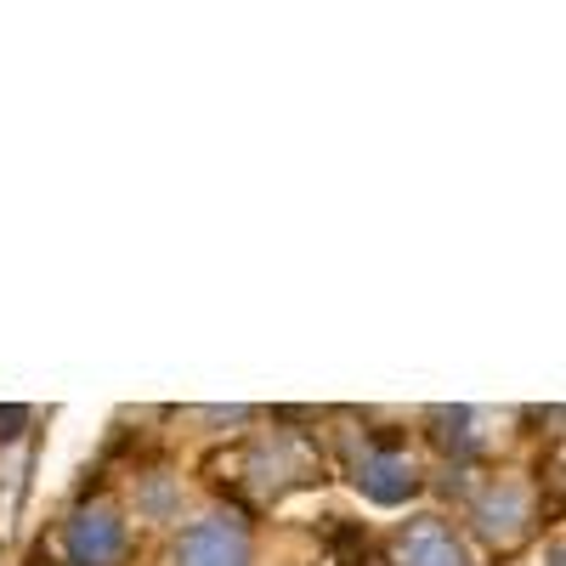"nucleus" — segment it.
Returning a JSON list of instances; mask_svg holds the SVG:
<instances>
[{"mask_svg": "<svg viewBox=\"0 0 566 566\" xmlns=\"http://www.w3.org/2000/svg\"><path fill=\"white\" fill-rule=\"evenodd\" d=\"M176 566H250V533L232 515H205L176 538Z\"/></svg>", "mask_w": 566, "mask_h": 566, "instance_id": "obj_1", "label": "nucleus"}, {"mask_svg": "<svg viewBox=\"0 0 566 566\" xmlns=\"http://www.w3.org/2000/svg\"><path fill=\"white\" fill-rule=\"evenodd\" d=\"M23 424H29V408L7 402V408H0V442H12V437H23Z\"/></svg>", "mask_w": 566, "mask_h": 566, "instance_id": "obj_7", "label": "nucleus"}, {"mask_svg": "<svg viewBox=\"0 0 566 566\" xmlns=\"http://www.w3.org/2000/svg\"><path fill=\"white\" fill-rule=\"evenodd\" d=\"M340 566H374V560H363V555H346V560H340Z\"/></svg>", "mask_w": 566, "mask_h": 566, "instance_id": "obj_8", "label": "nucleus"}, {"mask_svg": "<svg viewBox=\"0 0 566 566\" xmlns=\"http://www.w3.org/2000/svg\"><path fill=\"white\" fill-rule=\"evenodd\" d=\"M63 544H69L74 566H119L125 560V522H119V510L114 504L80 510L69 522V533H63Z\"/></svg>", "mask_w": 566, "mask_h": 566, "instance_id": "obj_2", "label": "nucleus"}, {"mask_svg": "<svg viewBox=\"0 0 566 566\" xmlns=\"http://www.w3.org/2000/svg\"><path fill=\"white\" fill-rule=\"evenodd\" d=\"M397 566H470V549L437 515H419L397 533Z\"/></svg>", "mask_w": 566, "mask_h": 566, "instance_id": "obj_4", "label": "nucleus"}, {"mask_svg": "<svg viewBox=\"0 0 566 566\" xmlns=\"http://www.w3.org/2000/svg\"><path fill=\"white\" fill-rule=\"evenodd\" d=\"M470 522H476V533L488 544H515L527 533V488L510 482V476L488 482L476 499H470Z\"/></svg>", "mask_w": 566, "mask_h": 566, "instance_id": "obj_3", "label": "nucleus"}, {"mask_svg": "<svg viewBox=\"0 0 566 566\" xmlns=\"http://www.w3.org/2000/svg\"><path fill=\"white\" fill-rule=\"evenodd\" d=\"M357 493L368 499V504H402V499H413L419 493V470L408 464V453L397 448V453H363L357 459Z\"/></svg>", "mask_w": 566, "mask_h": 566, "instance_id": "obj_5", "label": "nucleus"}, {"mask_svg": "<svg viewBox=\"0 0 566 566\" xmlns=\"http://www.w3.org/2000/svg\"><path fill=\"white\" fill-rule=\"evenodd\" d=\"M482 413L476 408H431V442L448 453V459H476L488 448V431H482Z\"/></svg>", "mask_w": 566, "mask_h": 566, "instance_id": "obj_6", "label": "nucleus"}]
</instances>
